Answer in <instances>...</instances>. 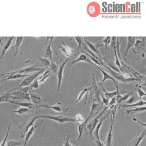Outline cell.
Listing matches in <instances>:
<instances>
[{
  "mask_svg": "<svg viewBox=\"0 0 146 146\" xmlns=\"http://www.w3.org/2000/svg\"><path fill=\"white\" fill-rule=\"evenodd\" d=\"M37 117L38 118H44V119H51L54 121H56L59 123H64L68 121H76L78 123L76 119H72L68 117L65 116L63 115H58V116H49V115H38Z\"/></svg>",
  "mask_w": 146,
  "mask_h": 146,
  "instance_id": "cell-1",
  "label": "cell"
},
{
  "mask_svg": "<svg viewBox=\"0 0 146 146\" xmlns=\"http://www.w3.org/2000/svg\"><path fill=\"white\" fill-rule=\"evenodd\" d=\"M133 52L135 54H140L143 57H144V54L145 52V37L143 36L141 40H136L134 48H133Z\"/></svg>",
  "mask_w": 146,
  "mask_h": 146,
  "instance_id": "cell-2",
  "label": "cell"
},
{
  "mask_svg": "<svg viewBox=\"0 0 146 146\" xmlns=\"http://www.w3.org/2000/svg\"><path fill=\"white\" fill-rule=\"evenodd\" d=\"M104 66L110 72V73L111 74L112 76L114 79H116V80H117L119 81H120V82H123V83H127V82H131V81L136 80V79H135V78H126L123 75H121L120 73H117V72L114 71L113 70L111 69L107 65H105Z\"/></svg>",
  "mask_w": 146,
  "mask_h": 146,
  "instance_id": "cell-3",
  "label": "cell"
},
{
  "mask_svg": "<svg viewBox=\"0 0 146 146\" xmlns=\"http://www.w3.org/2000/svg\"><path fill=\"white\" fill-rule=\"evenodd\" d=\"M43 71H44V69L27 76L26 78H25L22 81L21 84L16 88H19L21 87H29L33 82V81L35 80V79H36L38 77V76L40 73H42Z\"/></svg>",
  "mask_w": 146,
  "mask_h": 146,
  "instance_id": "cell-4",
  "label": "cell"
},
{
  "mask_svg": "<svg viewBox=\"0 0 146 146\" xmlns=\"http://www.w3.org/2000/svg\"><path fill=\"white\" fill-rule=\"evenodd\" d=\"M36 119H38L37 115L34 116L32 117H31L28 121L23 123V124H22L19 127V129L21 131V138L25 136V135H26V132L28 131L29 128H30L32 125H33V124Z\"/></svg>",
  "mask_w": 146,
  "mask_h": 146,
  "instance_id": "cell-5",
  "label": "cell"
},
{
  "mask_svg": "<svg viewBox=\"0 0 146 146\" xmlns=\"http://www.w3.org/2000/svg\"><path fill=\"white\" fill-rule=\"evenodd\" d=\"M44 68H42V67H37L36 66H28L25 68H23L19 70L18 71H15L14 72H7L5 73V75H12V74H27V73H30V72H34V71H41L44 70Z\"/></svg>",
  "mask_w": 146,
  "mask_h": 146,
  "instance_id": "cell-6",
  "label": "cell"
},
{
  "mask_svg": "<svg viewBox=\"0 0 146 146\" xmlns=\"http://www.w3.org/2000/svg\"><path fill=\"white\" fill-rule=\"evenodd\" d=\"M108 106H106L104 110L100 112V113H99L96 117H95L94 119H92L87 125V127L88 128V129L90 131V135L92 137H93V136H92V133H93V132L95 129V127L96 126V125L98 124V122H99V118L100 117L102 116V114L104 113V111H106V110H107V108H108Z\"/></svg>",
  "mask_w": 146,
  "mask_h": 146,
  "instance_id": "cell-7",
  "label": "cell"
},
{
  "mask_svg": "<svg viewBox=\"0 0 146 146\" xmlns=\"http://www.w3.org/2000/svg\"><path fill=\"white\" fill-rule=\"evenodd\" d=\"M68 59H67L62 64H61L60 65V66L59 67L58 71H57V73L56 75L58 76V87H57V91H59L60 90V85H61V83L63 79V70H64V67L66 65V64L67 63V61L68 60Z\"/></svg>",
  "mask_w": 146,
  "mask_h": 146,
  "instance_id": "cell-8",
  "label": "cell"
},
{
  "mask_svg": "<svg viewBox=\"0 0 146 146\" xmlns=\"http://www.w3.org/2000/svg\"><path fill=\"white\" fill-rule=\"evenodd\" d=\"M146 135V130L144 129L143 131L138 132L137 135L135 137V138L131 141L129 143L127 144V146H138L140 143L141 141L144 139V137Z\"/></svg>",
  "mask_w": 146,
  "mask_h": 146,
  "instance_id": "cell-9",
  "label": "cell"
},
{
  "mask_svg": "<svg viewBox=\"0 0 146 146\" xmlns=\"http://www.w3.org/2000/svg\"><path fill=\"white\" fill-rule=\"evenodd\" d=\"M37 107H44V108H51L55 111H57L59 112H65L67 111L68 109V107H64L62 104L60 103H58V104H55L54 106H48V105H39L37 106Z\"/></svg>",
  "mask_w": 146,
  "mask_h": 146,
  "instance_id": "cell-10",
  "label": "cell"
},
{
  "mask_svg": "<svg viewBox=\"0 0 146 146\" xmlns=\"http://www.w3.org/2000/svg\"><path fill=\"white\" fill-rule=\"evenodd\" d=\"M84 40V42L86 43V44H87L88 48L92 52H94L95 54L99 56V57L103 58V57L102 56V55H100V52H99V50H98L99 47L100 46H101L100 44H99V43H98L96 45H94V44H93L92 43H91V42H90L89 41H88L86 38H84V40Z\"/></svg>",
  "mask_w": 146,
  "mask_h": 146,
  "instance_id": "cell-11",
  "label": "cell"
},
{
  "mask_svg": "<svg viewBox=\"0 0 146 146\" xmlns=\"http://www.w3.org/2000/svg\"><path fill=\"white\" fill-rule=\"evenodd\" d=\"M54 38V36L51 37L50 38V42L48 44V45L46 46V50H45V53L44 55V58H48V59L50 60L51 62H53L52 59V52L51 48V45L52 43V40Z\"/></svg>",
  "mask_w": 146,
  "mask_h": 146,
  "instance_id": "cell-12",
  "label": "cell"
},
{
  "mask_svg": "<svg viewBox=\"0 0 146 146\" xmlns=\"http://www.w3.org/2000/svg\"><path fill=\"white\" fill-rule=\"evenodd\" d=\"M96 67H97L99 68V70L102 72V74H103V80H102L103 83H104V81L106 80L107 79H111V80H112L113 82V83H114V84H115V86H116V90H119V89H118V82H117V80H116L115 79H114L112 76H111L110 75H109V74H108L107 72H106L105 71L101 69L99 67H98V66H96Z\"/></svg>",
  "mask_w": 146,
  "mask_h": 146,
  "instance_id": "cell-13",
  "label": "cell"
},
{
  "mask_svg": "<svg viewBox=\"0 0 146 146\" xmlns=\"http://www.w3.org/2000/svg\"><path fill=\"white\" fill-rule=\"evenodd\" d=\"M136 39H137V38L135 37V36H129V37H128L127 44L125 50V52H124V57L125 58H127L128 51L129 49L135 45Z\"/></svg>",
  "mask_w": 146,
  "mask_h": 146,
  "instance_id": "cell-14",
  "label": "cell"
},
{
  "mask_svg": "<svg viewBox=\"0 0 146 146\" xmlns=\"http://www.w3.org/2000/svg\"><path fill=\"white\" fill-rule=\"evenodd\" d=\"M80 61H84V62H88V63H90V64H91L94 65L95 66H96V64H94L90 59H88L87 57L86 56V55L84 54H80L79 56V57H78L76 59H75V60H74L73 62H72L71 63V64H70V65H68V66H69V67H71L72 65H73L74 63H76L77 62H80Z\"/></svg>",
  "mask_w": 146,
  "mask_h": 146,
  "instance_id": "cell-15",
  "label": "cell"
},
{
  "mask_svg": "<svg viewBox=\"0 0 146 146\" xmlns=\"http://www.w3.org/2000/svg\"><path fill=\"white\" fill-rule=\"evenodd\" d=\"M111 124L110 127V131L107 136L106 139V146H111L112 140V127H113V119L114 118L112 117V115H111Z\"/></svg>",
  "mask_w": 146,
  "mask_h": 146,
  "instance_id": "cell-16",
  "label": "cell"
},
{
  "mask_svg": "<svg viewBox=\"0 0 146 146\" xmlns=\"http://www.w3.org/2000/svg\"><path fill=\"white\" fill-rule=\"evenodd\" d=\"M14 38V36H11V37H10L8 38V39L7 40L6 42L5 43L2 51H1V58L3 59L4 58V55H5V52H6V51L9 48V47H10L11 44V43H12V41H13V39Z\"/></svg>",
  "mask_w": 146,
  "mask_h": 146,
  "instance_id": "cell-17",
  "label": "cell"
},
{
  "mask_svg": "<svg viewBox=\"0 0 146 146\" xmlns=\"http://www.w3.org/2000/svg\"><path fill=\"white\" fill-rule=\"evenodd\" d=\"M30 100L34 104H39L41 103V98L36 93L31 92L29 94Z\"/></svg>",
  "mask_w": 146,
  "mask_h": 146,
  "instance_id": "cell-18",
  "label": "cell"
},
{
  "mask_svg": "<svg viewBox=\"0 0 146 146\" xmlns=\"http://www.w3.org/2000/svg\"><path fill=\"white\" fill-rule=\"evenodd\" d=\"M108 115V113H107L104 117H103V119H102V120H100L98 122V124L96 125V126L95 128V129H94V132L95 137H96V140H100V139H99V129H100V127H101V126H102V124H103V121L105 120V119L107 117Z\"/></svg>",
  "mask_w": 146,
  "mask_h": 146,
  "instance_id": "cell-19",
  "label": "cell"
},
{
  "mask_svg": "<svg viewBox=\"0 0 146 146\" xmlns=\"http://www.w3.org/2000/svg\"><path fill=\"white\" fill-rule=\"evenodd\" d=\"M78 124V131H79V136H78V138L77 139V140L75 141V143L76 142H78L79 141V140L80 139L82 136V134H83V131L84 129V128H86V127L87 126V121H86V120L84 121L82 124H79V123H77Z\"/></svg>",
  "mask_w": 146,
  "mask_h": 146,
  "instance_id": "cell-20",
  "label": "cell"
},
{
  "mask_svg": "<svg viewBox=\"0 0 146 146\" xmlns=\"http://www.w3.org/2000/svg\"><path fill=\"white\" fill-rule=\"evenodd\" d=\"M29 76L28 74H12V75H10L7 76H6L5 79H3V80H2L1 82L5 81V80H12V79H17L19 78H25V77H27Z\"/></svg>",
  "mask_w": 146,
  "mask_h": 146,
  "instance_id": "cell-21",
  "label": "cell"
},
{
  "mask_svg": "<svg viewBox=\"0 0 146 146\" xmlns=\"http://www.w3.org/2000/svg\"><path fill=\"white\" fill-rule=\"evenodd\" d=\"M31 110V109L28 108H26V107H21L20 108H19L18 110H15V111H3L4 113H17L18 115H23L25 113H26V112L30 111Z\"/></svg>",
  "mask_w": 146,
  "mask_h": 146,
  "instance_id": "cell-22",
  "label": "cell"
},
{
  "mask_svg": "<svg viewBox=\"0 0 146 146\" xmlns=\"http://www.w3.org/2000/svg\"><path fill=\"white\" fill-rule=\"evenodd\" d=\"M9 102L13 103V104H17V105H19V106H22L23 107H26V108H30V109H32V108L35 107V105L33 103H30V102H22V103H17V102H14L13 100H9Z\"/></svg>",
  "mask_w": 146,
  "mask_h": 146,
  "instance_id": "cell-23",
  "label": "cell"
},
{
  "mask_svg": "<svg viewBox=\"0 0 146 146\" xmlns=\"http://www.w3.org/2000/svg\"><path fill=\"white\" fill-rule=\"evenodd\" d=\"M23 39V36H18L16 38L15 40V48H14V55H16L18 52V50L19 48V47L21 46V43L22 42Z\"/></svg>",
  "mask_w": 146,
  "mask_h": 146,
  "instance_id": "cell-24",
  "label": "cell"
},
{
  "mask_svg": "<svg viewBox=\"0 0 146 146\" xmlns=\"http://www.w3.org/2000/svg\"><path fill=\"white\" fill-rule=\"evenodd\" d=\"M11 91H8L0 96V103L2 102H9V100L11 99Z\"/></svg>",
  "mask_w": 146,
  "mask_h": 146,
  "instance_id": "cell-25",
  "label": "cell"
},
{
  "mask_svg": "<svg viewBox=\"0 0 146 146\" xmlns=\"http://www.w3.org/2000/svg\"><path fill=\"white\" fill-rule=\"evenodd\" d=\"M52 74V72L49 70H46L39 78H37L39 83H42L44 82L46 79Z\"/></svg>",
  "mask_w": 146,
  "mask_h": 146,
  "instance_id": "cell-26",
  "label": "cell"
},
{
  "mask_svg": "<svg viewBox=\"0 0 146 146\" xmlns=\"http://www.w3.org/2000/svg\"><path fill=\"white\" fill-rule=\"evenodd\" d=\"M34 128H35V127L34 125H32L30 129L28 130V131L26 132V135H25V143L23 145V146H26L28 140H29V139L30 138V137L32 136L33 132H34Z\"/></svg>",
  "mask_w": 146,
  "mask_h": 146,
  "instance_id": "cell-27",
  "label": "cell"
},
{
  "mask_svg": "<svg viewBox=\"0 0 146 146\" xmlns=\"http://www.w3.org/2000/svg\"><path fill=\"white\" fill-rule=\"evenodd\" d=\"M103 59H104V62H106V64H107L106 65H107L111 69H112V70H113L114 71H115V72H117V73H122V72L120 71V70L119 69V68L115 65V64H113V63H112L111 62L108 61V60H107L106 59L103 58Z\"/></svg>",
  "mask_w": 146,
  "mask_h": 146,
  "instance_id": "cell-28",
  "label": "cell"
},
{
  "mask_svg": "<svg viewBox=\"0 0 146 146\" xmlns=\"http://www.w3.org/2000/svg\"><path fill=\"white\" fill-rule=\"evenodd\" d=\"M124 38L123 36L119 38V37H116V51L117 53V57H119V59L121 60V58L120 56V44L121 42L122 39Z\"/></svg>",
  "mask_w": 146,
  "mask_h": 146,
  "instance_id": "cell-29",
  "label": "cell"
},
{
  "mask_svg": "<svg viewBox=\"0 0 146 146\" xmlns=\"http://www.w3.org/2000/svg\"><path fill=\"white\" fill-rule=\"evenodd\" d=\"M131 92H128V94L124 95V96H121V95L119 94L116 95V102H117V103H120L122 102H124L125 100H127V99L130 96Z\"/></svg>",
  "mask_w": 146,
  "mask_h": 146,
  "instance_id": "cell-30",
  "label": "cell"
},
{
  "mask_svg": "<svg viewBox=\"0 0 146 146\" xmlns=\"http://www.w3.org/2000/svg\"><path fill=\"white\" fill-rule=\"evenodd\" d=\"M59 47L61 48L62 51H63L67 55H71L72 53L74 52V50H72L70 47H68L67 46H66L65 44H63V46L59 44Z\"/></svg>",
  "mask_w": 146,
  "mask_h": 146,
  "instance_id": "cell-31",
  "label": "cell"
},
{
  "mask_svg": "<svg viewBox=\"0 0 146 146\" xmlns=\"http://www.w3.org/2000/svg\"><path fill=\"white\" fill-rule=\"evenodd\" d=\"M145 104H146V102L141 99V100H139L137 102L133 103V104L123 105V107H141L143 106H145Z\"/></svg>",
  "mask_w": 146,
  "mask_h": 146,
  "instance_id": "cell-32",
  "label": "cell"
},
{
  "mask_svg": "<svg viewBox=\"0 0 146 146\" xmlns=\"http://www.w3.org/2000/svg\"><path fill=\"white\" fill-rule=\"evenodd\" d=\"M146 109L145 106H141V107H135L133 109H131V110H128L126 111V112L127 114H131L133 113H135L137 112H141L145 111Z\"/></svg>",
  "mask_w": 146,
  "mask_h": 146,
  "instance_id": "cell-33",
  "label": "cell"
},
{
  "mask_svg": "<svg viewBox=\"0 0 146 146\" xmlns=\"http://www.w3.org/2000/svg\"><path fill=\"white\" fill-rule=\"evenodd\" d=\"M38 58L39 59V60L40 61V62L42 63V64L44 66H45L48 69L49 68V67L50 66L51 62H50V60L48 59L45 58H41V57H40L39 56H38Z\"/></svg>",
  "mask_w": 146,
  "mask_h": 146,
  "instance_id": "cell-34",
  "label": "cell"
},
{
  "mask_svg": "<svg viewBox=\"0 0 146 146\" xmlns=\"http://www.w3.org/2000/svg\"><path fill=\"white\" fill-rule=\"evenodd\" d=\"M103 91L104 92L105 94V97L108 98V99H110V98H112L113 97L119 94V90H116V91H113V92H108L107 91H106L104 89H103Z\"/></svg>",
  "mask_w": 146,
  "mask_h": 146,
  "instance_id": "cell-35",
  "label": "cell"
},
{
  "mask_svg": "<svg viewBox=\"0 0 146 146\" xmlns=\"http://www.w3.org/2000/svg\"><path fill=\"white\" fill-rule=\"evenodd\" d=\"M113 49H114V53H115V64L119 68L120 71L122 73H123L124 71H123V70L121 68V64H120V61L119 60V58L117 57V53H116V46L113 47Z\"/></svg>",
  "mask_w": 146,
  "mask_h": 146,
  "instance_id": "cell-36",
  "label": "cell"
},
{
  "mask_svg": "<svg viewBox=\"0 0 146 146\" xmlns=\"http://www.w3.org/2000/svg\"><path fill=\"white\" fill-rule=\"evenodd\" d=\"M92 87H90V88L84 87V88H83V90L80 91V94H79V96H78V98L77 100L75 102V103H77V102H79V101L82 99V98L83 97L84 95L88 91H89L90 90H91V89H92Z\"/></svg>",
  "mask_w": 146,
  "mask_h": 146,
  "instance_id": "cell-37",
  "label": "cell"
},
{
  "mask_svg": "<svg viewBox=\"0 0 146 146\" xmlns=\"http://www.w3.org/2000/svg\"><path fill=\"white\" fill-rule=\"evenodd\" d=\"M111 37L110 36H107L105 38H104L100 43H99L101 46L102 45H105L106 48H107L108 46L111 43Z\"/></svg>",
  "mask_w": 146,
  "mask_h": 146,
  "instance_id": "cell-38",
  "label": "cell"
},
{
  "mask_svg": "<svg viewBox=\"0 0 146 146\" xmlns=\"http://www.w3.org/2000/svg\"><path fill=\"white\" fill-rule=\"evenodd\" d=\"M76 41L78 42V46L77 47V48H76L75 50H74V51H78L79 49H80L81 48V46L82 45V44L84 42V40H83V38H82V37H79V36H76V37H74V38Z\"/></svg>",
  "mask_w": 146,
  "mask_h": 146,
  "instance_id": "cell-39",
  "label": "cell"
},
{
  "mask_svg": "<svg viewBox=\"0 0 146 146\" xmlns=\"http://www.w3.org/2000/svg\"><path fill=\"white\" fill-rule=\"evenodd\" d=\"M23 144V142L17 140H10L7 142L6 146H19Z\"/></svg>",
  "mask_w": 146,
  "mask_h": 146,
  "instance_id": "cell-40",
  "label": "cell"
},
{
  "mask_svg": "<svg viewBox=\"0 0 146 146\" xmlns=\"http://www.w3.org/2000/svg\"><path fill=\"white\" fill-rule=\"evenodd\" d=\"M58 69V68L57 67L56 65L54 63V62H51L50 66V67H49V68L48 70L51 71L52 72L56 74Z\"/></svg>",
  "mask_w": 146,
  "mask_h": 146,
  "instance_id": "cell-41",
  "label": "cell"
},
{
  "mask_svg": "<svg viewBox=\"0 0 146 146\" xmlns=\"http://www.w3.org/2000/svg\"><path fill=\"white\" fill-rule=\"evenodd\" d=\"M39 87V82H38V80L37 79V78L36 79H35V80L33 81V82L30 85V90H31V89H35V90H37Z\"/></svg>",
  "mask_w": 146,
  "mask_h": 146,
  "instance_id": "cell-42",
  "label": "cell"
},
{
  "mask_svg": "<svg viewBox=\"0 0 146 146\" xmlns=\"http://www.w3.org/2000/svg\"><path fill=\"white\" fill-rule=\"evenodd\" d=\"M11 124L10 123L9 126H8V129H7V132H6V135L5 137V139H3V140L2 141L1 144H0V146H6V140L7 139V137H8V135H9V131H10V126H11Z\"/></svg>",
  "mask_w": 146,
  "mask_h": 146,
  "instance_id": "cell-43",
  "label": "cell"
},
{
  "mask_svg": "<svg viewBox=\"0 0 146 146\" xmlns=\"http://www.w3.org/2000/svg\"><path fill=\"white\" fill-rule=\"evenodd\" d=\"M137 94H138L140 98H141L142 96H144L146 95V94L139 87H137Z\"/></svg>",
  "mask_w": 146,
  "mask_h": 146,
  "instance_id": "cell-44",
  "label": "cell"
},
{
  "mask_svg": "<svg viewBox=\"0 0 146 146\" xmlns=\"http://www.w3.org/2000/svg\"><path fill=\"white\" fill-rule=\"evenodd\" d=\"M100 95H101L102 98V103L104 104L106 106H108V103H109V99L104 97V95L102 93H100Z\"/></svg>",
  "mask_w": 146,
  "mask_h": 146,
  "instance_id": "cell-45",
  "label": "cell"
},
{
  "mask_svg": "<svg viewBox=\"0 0 146 146\" xmlns=\"http://www.w3.org/2000/svg\"><path fill=\"white\" fill-rule=\"evenodd\" d=\"M92 144L94 146H104L103 143L100 141V140H95L94 141L92 142Z\"/></svg>",
  "mask_w": 146,
  "mask_h": 146,
  "instance_id": "cell-46",
  "label": "cell"
},
{
  "mask_svg": "<svg viewBox=\"0 0 146 146\" xmlns=\"http://www.w3.org/2000/svg\"><path fill=\"white\" fill-rule=\"evenodd\" d=\"M88 11L90 14H94L96 11V9H95V7L93 5H90L88 9Z\"/></svg>",
  "mask_w": 146,
  "mask_h": 146,
  "instance_id": "cell-47",
  "label": "cell"
},
{
  "mask_svg": "<svg viewBox=\"0 0 146 146\" xmlns=\"http://www.w3.org/2000/svg\"><path fill=\"white\" fill-rule=\"evenodd\" d=\"M137 99V98H136L135 96H132V97H131L128 100H127V101L125 102L126 103L129 104H132V103H133L135 101H136V100Z\"/></svg>",
  "mask_w": 146,
  "mask_h": 146,
  "instance_id": "cell-48",
  "label": "cell"
},
{
  "mask_svg": "<svg viewBox=\"0 0 146 146\" xmlns=\"http://www.w3.org/2000/svg\"><path fill=\"white\" fill-rule=\"evenodd\" d=\"M70 139V135H67L66 138H65V139H64V143L63 146H72L70 144V143L69 142Z\"/></svg>",
  "mask_w": 146,
  "mask_h": 146,
  "instance_id": "cell-49",
  "label": "cell"
},
{
  "mask_svg": "<svg viewBox=\"0 0 146 146\" xmlns=\"http://www.w3.org/2000/svg\"><path fill=\"white\" fill-rule=\"evenodd\" d=\"M116 103V98H115V96H114V97H113L112 98V100H111V102L108 103V107H111V106H114V104Z\"/></svg>",
  "mask_w": 146,
  "mask_h": 146,
  "instance_id": "cell-50",
  "label": "cell"
},
{
  "mask_svg": "<svg viewBox=\"0 0 146 146\" xmlns=\"http://www.w3.org/2000/svg\"><path fill=\"white\" fill-rule=\"evenodd\" d=\"M115 12H116V13L120 12V4L119 3L115 4Z\"/></svg>",
  "mask_w": 146,
  "mask_h": 146,
  "instance_id": "cell-51",
  "label": "cell"
},
{
  "mask_svg": "<svg viewBox=\"0 0 146 146\" xmlns=\"http://www.w3.org/2000/svg\"><path fill=\"white\" fill-rule=\"evenodd\" d=\"M130 10H131V13L136 12V10H135V4H134V3H131V4Z\"/></svg>",
  "mask_w": 146,
  "mask_h": 146,
  "instance_id": "cell-52",
  "label": "cell"
},
{
  "mask_svg": "<svg viewBox=\"0 0 146 146\" xmlns=\"http://www.w3.org/2000/svg\"><path fill=\"white\" fill-rule=\"evenodd\" d=\"M107 11L108 13L112 12V5L111 3H108L107 6Z\"/></svg>",
  "mask_w": 146,
  "mask_h": 146,
  "instance_id": "cell-53",
  "label": "cell"
},
{
  "mask_svg": "<svg viewBox=\"0 0 146 146\" xmlns=\"http://www.w3.org/2000/svg\"><path fill=\"white\" fill-rule=\"evenodd\" d=\"M133 120H135V121H137V122H138V123H139L140 124H141V125H144V127H145V125H145V123H143L140 122L139 120H138L137 119H136V118H135V117H133Z\"/></svg>",
  "mask_w": 146,
  "mask_h": 146,
  "instance_id": "cell-54",
  "label": "cell"
},
{
  "mask_svg": "<svg viewBox=\"0 0 146 146\" xmlns=\"http://www.w3.org/2000/svg\"><path fill=\"white\" fill-rule=\"evenodd\" d=\"M135 10L136 13H138V2L135 3Z\"/></svg>",
  "mask_w": 146,
  "mask_h": 146,
  "instance_id": "cell-55",
  "label": "cell"
},
{
  "mask_svg": "<svg viewBox=\"0 0 146 146\" xmlns=\"http://www.w3.org/2000/svg\"><path fill=\"white\" fill-rule=\"evenodd\" d=\"M123 4H120V12H123Z\"/></svg>",
  "mask_w": 146,
  "mask_h": 146,
  "instance_id": "cell-56",
  "label": "cell"
},
{
  "mask_svg": "<svg viewBox=\"0 0 146 146\" xmlns=\"http://www.w3.org/2000/svg\"><path fill=\"white\" fill-rule=\"evenodd\" d=\"M140 2H138V13L140 12Z\"/></svg>",
  "mask_w": 146,
  "mask_h": 146,
  "instance_id": "cell-57",
  "label": "cell"
},
{
  "mask_svg": "<svg viewBox=\"0 0 146 146\" xmlns=\"http://www.w3.org/2000/svg\"><path fill=\"white\" fill-rule=\"evenodd\" d=\"M123 12H125V4H123Z\"/></svg>",
  "mask_w": 146,
  "mask_h": 146,
  "instance_id": "cell-58",
  "label": "cell"
},
{
  "mask_svg": "<svg viewBox=\"0 0 146 146\" xmlns=\"http://www.w3.org/2000/svg\"><path fill=\"white\" fill-rule=\"evenodd\" d=\"M0 113H3V111H0Z\"/></svg>",
  "mask_w": 146,
  "mask_h": 146,
  "instance_id": "cell-59",
  "label": "cell"
},
{
  "mask_svg": "<svg viewBox=\"0 0 146 146\" xmlns=\"http://www.w3.org/2000/svg\"><path fill=\"white\" fill-rule=\"evenodd\" d=\"M2 59V58H1V54H0V59Z\"/></svg>",
  "mask_w": 146,
  "mask_h": 146,
  "instance_id": "cell-60",
  "label": "cell"
},
{
  "mask_svg": "<svg viewBox=\"0 0 146 146\" xmlns=\"http://www.w3.org/2000/svg\"><path fill=\"white\" fill-rule=\"evenodd\" d=\"M0 70H1V69H0Z\"/></svg>",
  "mask_w": 146,
  "mask_h": 146,
  "instance_id": "cell-61",
  "label": "cell"
}]
</instances>
